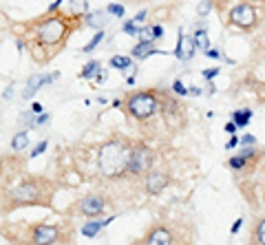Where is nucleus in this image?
Instances as JSON below:
<instances>
[{"label": "nucleus", "mask_w": 265, "mask_h": 245, "mask_svg": "<svg viewBox=\"0 0 265 245\" xmlns=\"http://www.w3.org/2000/svg\"><path fill=\"white\" fill-rule=\"evenodd\" d=\"M128 152L130 146H126L119 139H111V142L100 146V155H98V164L102 175L108 179H117L126 173V164H128Z\"/></svg>", "instance_id": "obj_1"}, {"label": "nucleus", "mask_w": 265, "mask_h": 245, "mask_svg": "<svg viewBox=\"0 0 265 245\" xmlns=\"http://www.w3.org/2000/svg\"><path fill=\"white\" fill-rule=\"evenodd\" d=\"M51 199V188L42 179H29L22 181L18 188L9 192V208L18 206H35V203H49Z\"/></svg>", "instance_id": "obj_2"}, {"label": "nucleus", "mask_w": 265, "mask_h": 245, "mask_svg": "<svg viewBox=\"0 0 265 245\" xmlns=\"http://www.w3.org/2000/svg\"><path fill=\"white\" fill-rule=\"evenodd\" d=\"M73 29L69 27V18L66 16H51L47 18L45 22L40 24V42L42 45H49V47H56V45H64V40L69 38V33Z\"/></svg>", "instance_id": "obj_3"}, {"label": "nucleus", "mask_w": 265, "mask_h": 245, "mask_svg": "<svg viewBox=\"0 0 265 245\" xmlns=\"http://www.w3.org/2000/svg\"><path fill=\"white\" fill-rule=\"evenodd\" d=\"M126 106H128V113L135 119H148L157 113L159 100H157V93H153V91H142V93L130 95L126 100Z\"/></svg>", "instance_id": "obj_4"}, {"label": "nucleus", "mask_w": 265, "mask_h": 245, "mask_svg": "<svg viewBox=\"0 0 265 245\" xmlns=\"http://www.w3.org/2000/svg\"><path fill=\"white\" fill-rule=\"evenodd\" d=\"M153 150L146 148V146H135V148H130L128 152V164H126V173L130 175H144V173H150V168H153Z\"/></svg>", "instance_id": "obj_5"}, {"label": "nucleus", "mask_w": 265, "mask_h": 245, "mask_svg": "<svg viewBox=\"0 0 265 245\" xmlns=\"http://www.w3.org/2000/svg\"><path fill=\"white\" fill-rule=\"evenodd\" d=\"M230 22L241 29H252L256 24V9L248 3H241L230 11Z\"/></svg>", "instance_id": "obj_6"}, {"label": "nucleus", "mask_w": 265, "mask_h": 245, "mask_svg": "<svg viewBox=\"0 0 265 245\" xmlns=\"http://www.w3.org/2000/svg\"><path fill=\"white\" fill-rule=\"evenodd\" d=\"M106 208V201L102 194H86L80 203H77V212L84 214V217H102V212H104Z\"/></svg>", "instance_id": "obj_7"}, {"label": "nucleus", "mask_w": 265, "mask_h": 245, "mask_svg": "<svg viewBox=\"0 0 265 245\" xmlns=\"http://www.w3.org/2000/svg\"><path fill=\"white\" fill-rule=\"evenodd\" d=\"M60 238V228L58 225H38L33 230L31 245H53Z\"/></svg>", "instance_id": "obj_8"}, {"label": "nucleus", "mask_w": 265, "mask_h": 245, "mask_svg": "<svg viewBox=\"0 0 265 245\" xmlns=\"http://www.w3.org/2000/svg\"><path fill=\"white\" fill-rule=\"evenodd\" d=\"M56 77H58V73H53V75H31V77H29L27 89L22 91V97H25V100H31V97L38 93L45 84H51Z\"/></svg>", "instance_id": "obj_9"}, {"label": "nucleus", "mask_w": 265, "mask_h": 245, "mask_svg": "<svg viewBox=\"0 0 265 245\" xmlns=\"http://www.w3.org/2000/svg\"><path fill=\"white\" fill-rule=\"evenodd\" d=\"M146 245H172V232L164 228V225H157V228L148 232Z\"/></svg>", "instance_id": "obj_10"}, {"label": "nucleus", "mask_w": 265, "mask_h": 245, "mask_svg": "<svg viewBox=\"0 0 265 245\" xmlns=\"http://www.w3.org/2000/svg\"><path fill=\"white\" fill-rule=\"evenodd\" d=\"M168 186V177L164 173H148L146 175V190L148 194H161Z\"/></svg>", "instance_id": "obj_11"}, {"label": "nucleus", "mask_w": 265, "mask_h": 245, "mask_svg": "<svg viewBox=\"0 0 265 245\" xmlns=\"http://www.w3.org/2000/svg\"><path fill=\"white\" fill-rule=\"evenodd\" d=\"M148 56H166V51L155 49L153 42H146V40H142L140 45H135V49H132V58L135 60H146Z\"/></svg>", "instance_id": "obj_12"}, {"label": "nucleus", "mask_w": 265, "mask_h": 245, "mask_svg": "<svg viewBox=\"0 0 265 245\" xmlns=\"http://www.w3.org/2000/svg\"><path fill=\"white\" fill-rule=\"evenodd\" d=\"M113 221V217H108V219H104V221H91V223H86L82 228V234L84 236H89V238H93V236H98L100 232H102V228H104L106 223H111Z\"/></svg>", "instance_id": "obj_13"}, {"label": "nucleus", "mask_w": 265, "mask_h": 245, "mask_svg": "<svg viewBox=\"0 0 265 245\" xmlns=\"http://www.w3.org/2000/svg\"><path fill=\"white\" fill-rule=\"evenodd\" d=\"M250 119H252V111L250 108H243V111H234V115H232V121H234V126H248L250 124Z\"/></svg>", "instance_id": "obj_14"}, {"label": "nucleus", "mask_w": 265, "mask_h": 245, "mask_svg": "<svg viewBox=\"0 0 265 245\" xmlns=\"http://www.w3.org/2000/svg\"><path fill=\"white\" fill-rule=\"evenodd\" d=\"M108 18L104 16V11H98V14H89L86 16V24L89 27H93V29H102L106 24Z\"/></svg>", "instance_id": "obj_15"}, {"label": "nucleus", "mask_w": 265, "mask_h": 245, "mask_svg": "<svg viewBox=\"0 0 265 245\" xmlns=\"http://www.w3.org/2000/svg\"><path fill=\"white\" fill-rule=\"evenodd\" d=\"M111 66L113 69H117V71H126V69H130L132 66V58L115 56V58H111Z\"/></svg>", "instance_id": "obj_16"}, {"label": "nucleus", "mask_w": 265, "mask_h": 245, "mask_svg": "<svg viewBox=\"0 0 265 245\" xmlns=\"http://www.w3.org/2000/svg\"><path fill=\"white\" fill-rule=\"evenodd\" d=\"M192 42H195V47H197V49H201V51L206 53L208 49H210V40H208L206 29H203V31H197V33H195V38H192Z\"/></svg>", "instance_id": "obj_17"}, {"label": "nucleus", "mask_w": 265, "mask_h": 245, "mask_svg": "<svg viewBox=\"0 0 265 245\" xmlns=\"http://www.w3.org/2000/svg\"><path fill=\"white\" fill-rule=\"evenodd\" d=\"M27 146H29V135H27L25 131L18 133L16 137L11 139V148H14V150H25Z\"/></svg>", "instance_id": "obj_18"}, {"label": "nucleus", "mask_w": 265, "mask_h": 245, "mask_svg": "<svg viewBox=\"0 0 265 245\" xmlns=\"http://www.w3.org/2000/svg\"><path fill=\"white\" fill-rule=\"evenodd\" d=\"M98 71H100V62H98V60H91V62L84 64V69H82V73H80V77H82V79H89V77H93Z\"/></svg>", "instance_id": "obj_19"}, {"label": "nucleus", "mask_w": 265, "mask_h": 245, "mask_svg": "<svg viewBox=\"0 0 265 245\" xmlns=\"http://www.w3.org/2000/svg\"><path fill=\"white\" fill-rule=\"evenodd\" d=\"M102 40H104V31H102V29H100V31H98V33H95V35H93V40H91V42H89V45H86V47H84V49H82V51H84V53H91V51H93V49H95V47H98V45H100V42H102Z\"/></svg>", "instance_id": "obj_20"}, {"label": "nucleus", "mask_w": 265, "mask_h": 245, "mask_svg": "<svg viewBox=\"0 0 265 245\" xmlns=\"http://www.w3.org/2000/svg\"><path fill=\"white\" fill-rule=\"evenodd\" d=\"M210 7H212V0H203V3H199L197 14L201 16V18H206V16H208V11H210Z\"/></svg>", "instance_id": "obj_21"}, {"label": "nucleus", "mask_w": 265, "mask_h": 245, "mask_svg": "<svg viewBox=\"0 0 265 245\" xmlns=\"http://www.w3.org/2000/svg\"><path fill=\"white\" fill-rule=\"evenodd\" d=\"M245 161H248V159H245V157H232L230 159V168H234V170H243L245 168Z\"/></svg>", "instance_id": "obj_22"}, {"label": "nucleus", "mask_w": 265, "mask_h": 245, "mask_svg": "<svg viewBox=\"0 0 265 245\" xmlns=\"http://www.w3.org/2000/svg\"><path fill=\"white\" fill-rule=\"evenodd\" d=\"M124 33H128V35H140V27H137L135 22H124Z\"/></svg>", "instance_id": "obj_23"}, {"label": "nucleus", "mask_w": 265, "mask_h": 245, "mask_svg": "<svg viewBox=\"0 0 265 245\" xmlns=\"http://www.w3.org/2000/svg\"><path fill=\"white\" fill-rule=\"evenodd\" d=\"M172 91H174V93H177V95H188V89L184 87V82H182V79H174V84H172Z\"/></svg>", "instance_id": "obj_24"}, {"label": "nucleus", "mask_w": 265, "mask_h": 245, "mask_svg": "<svg viewBox=\"0 0 265 245\" xmlns=\"http://www.w3.org/2000/svg\"><path fill=\"white\" fill-rule=\"evenodd\" d=\"M256 238H258V245H265V223L258 221L256 225Z\"/></svg>", "instance_id": "obj_25"}, {"label": "nucleus", "mask_w": 265, "mask_h": 245, "mask_svg": "<svg viewBox=\"0 0 265 245\" xmlns=\"http://www.w3.org/2000/svg\"><path fill=\"white\" fill-rule=\"evenodd\" d=\"M150 38H153V42H155V40H159V38H164V29H161L159 24L150 27Z\"/></svg>", "instance_id": "obj_26"}, {"label": "nucleus", "mask_w": 265, "mask_h": 245, "mask_svg": "<svg viewBox=\"0 0 265 245\" xmlns=\"http://www.w3.org/2000/svg\"><path fill=\"white\" fill-rule=\"evenodd\" d=\"M108 14L122 18V16H124V7H122V5H115V3H113V5H108Z\"/></svg>", "instance_id": "obj_27"}, {"label": "nucleus", "mask_w": 265, "mask_h": 245, "mask_svg": "<svg viewBox=\"0 0 265 245\" xmlns=\"http://www.w3.org/2000/svg\"><path fill=\"white\" fill-rule=\"evenodd\" d=\"M47 146H49V142H40V144L31 150V157H38V155H42V152L47 150Z\"/></svg>", "instance_id": "obj_28"}, {"label": "nucleus", "mask_w": 265, "mask_h": 245, "mask_svg": "<svg viewBox=\"0 0 265 245\" xmlns=\"http://www.w3.org/2000/svg\"><path fill=\"white\" fill-rule=\"evenodd\" d=\"M239 144H243V146H252V144H256V137H254V135H243V137L239 139Z\"/></svg>", "instance_id": "obj_29"}, {"label": "nucleus", "mask_w": 265, "mask_h": 245, "mask_svg": "<svg viewBox=\"0 0 265 245\" xmlns=\"http://www.w3.org/2000/svg\"><path fill=\"white\" fill-rule=\"evenodd\" d=\"M219 73H221V69H206V71H203V77H206V79H212V77L219 75Z\"/></svg>", "instance_id": "obj_30"}, {"label": "nucleus", "mask_w": 265, "mask_h": 245, "mask_svg": "<svg viewBox=\"0 0 265 245\" xmlns=\"http://www.w3.org/2000/svg\"><path fill=\"white\" fill-rule=\"evenodd\" d=\"M51 117H49V113H40L38 115V117H35L33 121H35V126H38V124H47V121H49Z\"/></svg>", "instance_id": "obj_31"}, {"label": "nucleus", "mask_w": 265, "mask_h": 245, "mask_svg": "<svg viewBox=\"0 0 265 245\" xmlns=\"http://www.w3.org/2000/svg\"><path fill=\"white\" fill-rule=\"evenodd\" d=\"M241 225H243V219H241V217H239V219H237V221H234V225H232V230H230V232H232V234H237V232L241 230Z\"/></svg>", "instance_id": "obj_32"}, {"label": "nucleus", "mask_w": 265, "mask_h": 245, "mask_svg": "<svg viewBox=\"0 0 265 245\" xmlns=\"http://www.w3.org/2000/svg\"><path fill=\"white\" fill-rule=\"evenodd\" d=\"M206 56H208V58H214V60H219V58H221V53L216 51V49H208V51H206Z\"/></svg>", "instance_id": "obj_33"}, {"label": "nucleus", "mask_w": 265, "mask_h": 245, "mask_svg": "<svg viewBox=\"0 0 265 245\" xmlns=\"http://www.w3.org/2000/svg\"><path fill=\"white\" fill-rule=\"evenodd\" d=\"M226 133H230V135H234V133H237V126H234V121H230V124L226 126Z\"/></svg>", "instance_id": "obj_34"}, {"label": "nucleus", "mask_w": 265, "mask_h": 245, "mask_svg": "<svg viewBox=\"0 0 265 245\" xmlns=\"http://www.w3.org/2000/svg\"><path fill=\"white\" fill-rule=\"evenodd\" d=\"M146 14H148V11H140L137 18H135V22H144V20H146Z\"/></svg>", "instance_id": "obj_35"}, {"label": "nucleus", "mask_w": 265, "mask_h": 245, "mask_svg": "<svg viewBox=\"0 0 265 245\" xmlns=\"http://www.w3.org/2000/svg\"><path fill=\"white\" fill-rule=\"evenodd\" d=\"M234 146H239V137H232L230 142H228V146H226V148H234Z\"/></svg>", "instance_id": "obj_36"}, {"label": "nucleus", "mask_w": 265, "mask_h": 245, "mask_svg": "<svg viewBox=\"0 0 265 245\" xmlns=\"http://www.w3.org/2000/svg\"><path fill=\"white\" fill-rule=\"evenodd\" d=\"M62 3H64V0H56V3H53L51 7H49V11H51V14H53V11H56V9L60 7V5H62Z\"/></svg>", "instance_id": "obj_37"}, {"label": "nucleus", "mask_w": 265, "mask_h": 245, "mask_svg": "<svg viewBox=\"0 0 265 245\" xmlns=\"http://www.w3.org/2000/svg\"><path fill=\"white\" fill-rule=\"evenodd\" d=\"M31 111L40 115V113H42V104H38V102H35V104H33V106H31Z\"/></svg>", "instance_id": "obj_38"}, {"label": "nucleus", "mask_w": 265, "mask_h": 245, "mask_svg": "<svg viewBox=\"0 0 265 245\" xmlns=\"http://www.w3.org/2000/svg\"><path fill=\"white\" fill-rule=\"evenodd\" d=\"M11 95H14V91H11V87H7V89H5V93H3V97H5V100H9Z\"/></svg>", "instance_id": "obj_39"}, {"label": "nucleus", "mask_w": 265, "mask_h": 245, "mask_svg": "<svg viewBox=\"0 0 265 245\" xmlns=\"http://www.w3.org/2000/svg\"><path fill=\"white\" fill-rule=\"evenodd\" d=\"M188 93H190V95H201V89L192 87V89H188Z\"/></svg>", "instance_id": "obj_40"}]
</instances>
